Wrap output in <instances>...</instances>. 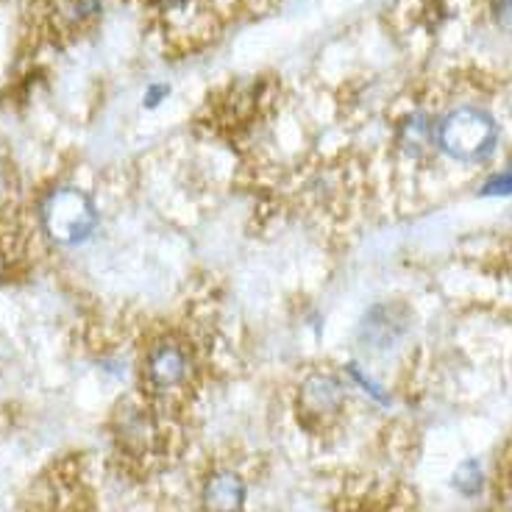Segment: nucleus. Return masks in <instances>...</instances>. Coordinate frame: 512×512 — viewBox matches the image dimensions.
<instances>
[{
  "label": "nucleus",
  "mask_w": 512,
  "mask_h": 512,
  "mask_svg": "<svg viewBox=\"0 0 512 512\" xmlns=\"http://www.w3.org/2000/svg\"><path fill=\"white\" fill-rule=\"evenodd\" d=\"M499 126L479 106H457L437 123L440 151L457 162H485L496 151Z\"/></svg>",
  "instance_id": "1"
},
{
  "label": "nucleus",
  "mask_w": 512,
  "mask_h": 512,
  "mask_svg": "<svg viewBox=\"0 0 512 512\" xmlns=\"http://www.w3.org/2000/svg\"><path fill=\"white\" fill-rule=\"evenodd\" d=\"M39 220L56 245H78L92 237L98 226V212L90 195L76 187H59L45 195L39 206Z\"/></svg>",
  "instance_id": "2"
},
{
  "label": "nucleus",
  "mask_w": 512,
  "mask_h": 512,
  "mask_svg": "<svg viewBox=\"0 0 512 512\" xmlns=\"http://www.w3.org/2000/svg\"><path fill=\"white\" fill-rule=\"evenodd\" d=\"M346 404V390L329 373H312L301 384L298 393V410L304 412L309 421H326L334 418Z\"/></svg>",
  "instance_id": "3"
},
{
  "label": "nucleus",
  "mask_w": 512,
  "mask_h": 512,
  "mask_svg": "<svg viewBox=\"0 0 512 512\" xmlns=\"http://www.w3.org/2000/svg\"><path fill=\"white\" fill-rule=\"evenodd\" d=\"M148 382L159 393H167V390H176L179 384H184L187 373H190V359H187V351L173 343V340H165L159 346L151 348L148 354Z\"/></svg>",
  "instance_id": "4"
},
{
  "label": "nucleus",
  "mask_w": 512,
  "mask_h": 512,
  "mask_svg": "<svg viewBox=\"0 0 512 512\" xmlns=\"http://www.w3.org/2000/svg\"><path fill=\"white\" fill-rule=\"evenodd\" d=\"M245 501V482L231 471H220L206 479L204 507L206 512H240Z\"/></svg>",
  "instance_id": "5"
},
{
  "label": "nucleus",
  "mask_w": 512,
  "mask_h": 512,
  "mask_svg": "<svg viewBox=\"0 0 512 512\" xmlns=\"http://www.w3.org/2000/svg\"><path fill=\"white\" fill-rule=\"evenodd\" d=\"M454 487L462 490L465 496H474L476 490L482 487V471H479V465L476 462H465L457 468V474H454Z\"/></svg>",
  "instance_id": "6"
},
{
  "label": "nucleus",
  "mask_w": 512,
  "mask_h": 512,
  "mask_svg": "<svg viewBox=\"0 0 512 512\" xmlns=\"http://www.w3.org/2000/svg\"><path fill=\"white\" fill-rule=\"evenodd\" d=\"M485 190H487V195H510L512 192V170L510 173H504V176H496V179L487 184Z\"/></svg>",
  "instance_id": "7"
},
{
  "label": "nucleus",
  "mask_w": 512,
  "mask_h": 512,
  "mask_svg": "<svg viewBox=\"0 0 512 512\" xmlns=\"http://www.w3.org/2000/svg\"><path fill=\"white\" fill-rule=\"evenodd\" d=\"M167 95H170V87H165V84H154L151 90L145 92V106H159V101L167 98Z\"/></svg>",
  "instance_id": "8"
},
{
  "label": "nucleus",
  "mask_w": 512,
  "mask_h": 512,
  "mask_svg": "<svg viewBox=\"0 0 512 512\" xmlns=\"http://www.w3.org/2000/svg\"><path fill=\"white\" fill-rule=\"evenodd\" d=\"M165 3H170V6H181V3H190V0H165Z\"/></svg>",
  "instance_id": "9"
}]
</instances>
